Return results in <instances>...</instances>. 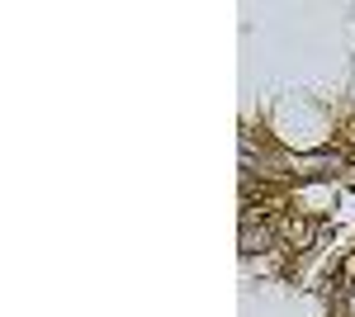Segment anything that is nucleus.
Listing matches in <instances>:
<instances>
[{
	"label": "nucleus",
	"instance_id": "f257e3e1",
	"mask_svg": "<svg viewBox=\"0 0 355 317\" xmlns=\"http://www.w3.org/2000/svg\"><path fill=\"white\" fill-rule=\"evenodd\" d=\"M261 251H279V218H242V256H261Z\"/></svg>",
	"mask_w": 355,
	"mask_h": 317
},
{
	"label": "nucleus",
	"instance_id": "f03ea898",
	"mask_svg": "<svg viewBox=\"0 0 355 317\" xmlns=\"http://www.w3.org/2000/svg\"><path fill=\"white\" fill-rule=\"evenodd\" d=\"M322 228L308 218H279V251H308Z\"/></svg>",
	"mask_w": 355,
	"mask_h": 317
}]
</instances>
